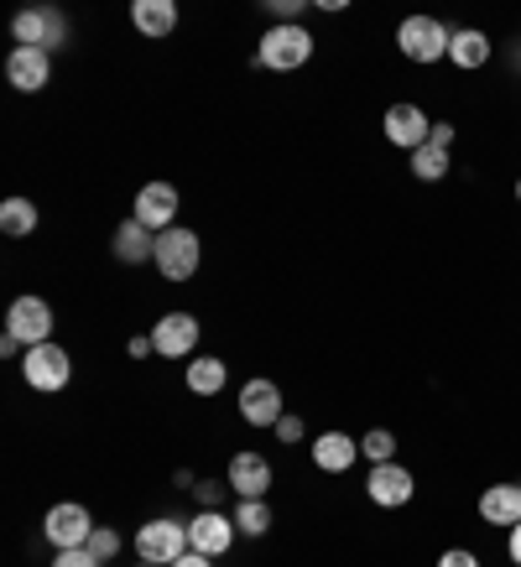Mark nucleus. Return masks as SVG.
<instances>
[{
  "label": "nucleus",
  "mask_w": 521,
  "mask_h": 567,
  "mask_svg": "<svg viewBox=\"0 0 521 567\" xmlns=\"http://www.w3.org/2000/svg\"><path fill=\"white\" fill-rule=\"evenodd\" d=\"M241 416L251 427H277L282 422V391L272 380H245L241 385Z\"/></svg>",
  "instance_id": "13"
},
{
  "label": "nucleus",
  "mask_w": 521,
  "mask_h": 567,
  "mask_svg": "<svg viewBox=\"0 0 521 567\" xmlns=\"http://www.w3.org/2000/svg\"><path fill=\"white\" fill-rule=\"evenodd\" d=\"M136 551H141V563H156V567H173L183 551H188V526L183 520H146L136 532Z\"/></svg>",
  "instance_id": "4"
},
{
  "label": "nucleus",
  "mask_w": 521,
  "mask_h": 567,
  "mask_svg": "<svg viewBox=\"0 0 521 567\" xmlns=\"http://www.w3.org/2000/svg\"><path fill=\"white\" fill-rule=\"evenodd\" d=\"M449 42H453V32L433 17H407L397 27V48L407 52L412 63H443V58H449Z\"/></svg>",
  "instance_id": "2"
},
{
  "label": "nucleus",
  "mask_w": 521,
  "mask_h": 567,
  "mask_svg": "<svg viewBox=\"0 0 521 567\" xmlns=\"http://www.w3.org/2000/svg\"><path fill=\"white\" fill-rule=\"evenodd\" d=\"M173 567H214V557H204V551H193V547H188V551H183V557H177Z\"/></svg>",
  "instance_id": "32"
},
{
  "label": "nucleus",
  "mask_w": 521,
  "mask_h": 567,
  "mask_svg": "<svg viewBox=\"0 0 521 567\" xmlns=\"http://www.w3.org/2000/svg\"><path fill=\"white\" fill-rule=\"evenodd\" d=\"M412 474H407V464H397V458H391V464H376L370 468V480H365V495L376 499V505H381V511H397V505H407V499H412Z\"/></svg>",
  "instance_id": "10"
},
{
  "label": "nucleus",
  "mask_w": 521,
  "mask_h": 567,
  "mask_svg": "<svg viewBox=\"0 0 521 567\" xmlns=\"http://www.w3.org/2000/svg\"><path fill=\"white\" fill-rule=\"evenodd\" d=\"M188 547L204 551V557H225L235 547V520L219 516V511H198L188 520Z\"/></svg>",
  "instance_id": "11"
},
{
  "label": "nucleus",
  "mask_w": 521,
  "mask_h": 567,
  "mask_svg": "<svg viewBox=\"0 0 521 567\" xmlns=\"http://www.w3.org/2000/svg\"><path fill=\"white\" fill-rule=\"evenodd\" d=\"M260 69H272V73H293L303 69L313 58V37L308 27H266V37H260Z\"/></svg>",
  "instance_id": "1"
},
{
  "label": "nucleus",
  "mask_w": 521,
  "mask_h": 567,
  "mask_svg": "<svg viewBox=\"0 0 521 567\" xmlns=\"http://www.w3.org/2000/svg\"><path fill=\"white\" fill-rule=\"evenodd\" d=\"M505 551H511V563L521 567V520H517V526H511V542H505Z\"/></svg>",
  "instance_id": "33"
},
{
  "label": "nucleus",
  "mask_w": 521,
  "mask_h": 567,
  "mask_svg": "<svg viewBox=\"0 0 521 567\" xmlns=\"http://www.w3.org/2000/svg\"><path fill=\"white\" fill-rule=\"evenodd\" d=\"M42 532H48V542L58 551L69 547H89V536H94V520H89L84 505H52L48 520H42Z\"/></svg>",
  "instance_id": "8"
},
{
  "label": "nucleus",
  "mask_w": 521,
  "mask_h": 567,
  "mask_svg": "<svg viewBox=\"0 0 521 567\" xmlns=\"http://www.w3.org/2000/svg\"><path fill=\"white\" fill-rule=\"evenodd\" d=\"M52 567H104V563L89 547H69V551H58V557H52Z\"/></svg>",
  "instance_id": "27"
},
{
  "label": "nucleus",
  "mask_w": 521,
  "mask_h": 567,
  "mask_svg": "<svg viewBox=\"0 0 521 567\" xmlns=\"http://www.w3.org/2000/svg\"><path fill=\"white\" fill-rule=\"evenodd\" d=\"M115 256L125 260V266H141V260H156V235L146 229L141 219H125L121 229H115Z\"/></svg>",
  "instance_id": "18"
},
{
  "label": "nucleus",
  "mask_w": 521,
  "mask_h": 567,
  "mask_svg": "<svg viewBox=\"0 0 521 567\" xmlns=\"http://www.w3.org/2000/svg\"><path fill=\"white\" fill-rule=\"evenodd\" d=\"M198 499H204L208 511H214V505L225 499V484H198Z\"/></svg>",
  "instance_id": "31"
},
{
  "label": "nucleus",
  "mask_w": 521,
  "mask_h": 567,
  "mask_svg": "<svg viewBox=\"0 0 521 567\" xmlns=\"http://www.w3.org/2000/svg\"><path fill=\"white\" fill-rule=\"evenodd\" d=\"M428 136H433V121H428L417 104H391V110H386V141H391V146H401V152H422Z\"/></svg>",
  "instance_id": "9"
},
{
  "label": "nucleus",
  "mask_w": 521,
  "mask_h": 567,
  "mask_svg": "<svg viewBox=\"0 0 521 567\" xmlns=\"http://www.w3.org/2000/svg\"><path fill=\"white\" fill-rule=\"evenodd\" d=\"M235 526H241L245 536H266L272 532V505H266V499H241V505H235Z\"/></svg>",
  "instance_id": "23"
},
{
  "label": "nucleus",
  "mask_w": 521,
  "mask_h": 567,
  "mask_svg": "<svg viewBox=\"0 0 521 567\" xmlns=\"http://www.w3.org/2000/svg\"><path fill=\"white\" fill-rule=\"evenodd\" d=\"M412 173L422 177V183L449 177V152H438V146H422V152H412Z\"/></svg>",
  "instance_id": "24"
},
{
  "label": "nucleus",
  "mask_w": 521,
  "mask_h": 567,
  "mask_svg": "<svg viewBox=\"0 0 521 567\" xmlns=\"http://www.w3.org/2000/svg\"><path fill=\"white\" fill-rule=\"evenodd\" d=\"M438 567H480V557H474V551H464V547H449L443 557H438Z\"/></svg>",
  "instance_id": "28"
},
{
  "label": "nucleus",
  "mask_w": 521,
  "mask_h": 567,
  "mask_svg": "<svg viewBox=\"0 0 521 567\" xmlns=\"http://www.w3.org/2000/svg\"><path fill=\"white\" fill-rule=\"evenodd\" d=\"M449 63L453 69H486L490 63V37L486 32H474V27H459L453 32V42H449Z\"/></svg>",
  "instance_id": "19"
},
{
  "label": "nucleus",
  "mask_w": 521,
  "mask_h": 567,
  "mask_svg": "<svg viewBox=\"0 0 521 567\" xmlns=\"http://www.w3.org/2000/svg\"><path fill=\"white\" fill-rule=\"evenodd\" d=\"M6 333H11V339H21L27 349L52 344V308L42 302V297H17V302H11V312H6Z\"/></svg>",
  "instance_id": "6"
},
{
  "label": "nucleus",
  "mask_w": 521,
  "mask_h": 567,
  "mask_svg": "<svg viewBox=\"0 0 521 567\" xmlns=\"http://www.w3.org/2000/svg\"><path fill=\"white\" fill-rule=\"evenodd\" d=\"M225 360H188V391L193 395H214V391H225Z\"/></svg>",
  "instance_id": "22"
},
{
  "label": "nucleus",
  "mask_w": 521,
  "mask_h": 567,
  "mask_svg": "<svg viewBox=\"0 0 521 567\" xmlns=\"http://www.w3.org/2000/svg\"><path fill=\"white\" fill-rule=\"evenodd\" d=\"M198 260H204L198 229H162V235H156V271L167 276V281L198 276Z\"/></svg>",
  "instance_id": "3"
},
{
  "label": "nucleus",
  "mask_w": 521,
  "mask_h": 567,
  "mask_svg": "<svg viewBox=\"0 0 521 567\" xmlns=\"http://www.w3.org/2000/svg\"><path fill=\"white\" fill-rule=\"evenodd\" d=\"M360 453L370 458V464H391V453H397V437H391L386 427H370V432L360 437Z\"/></svg>",
  "instance_id": "25"
},
{
  "label": "nucleus",
  "mask_w": 521,
  "mask_h": 567,
  "mask_svg": "<svg viewBox=\"0 0 521 567\" xmlns=\"http://www.w3.org/2000/svg\"><path fill=\"white\" fill-rule=\"evenodd\" d=\"M480 520L511 532V526L521 520V484H490L486 495H480Z\"/></svg>",
  "instance_id": "17"
},
{
  "label": "nucleus",
  "mask_w": 521,
  "mask_h": 567,
  "mask_svg": "<svg viewBox=\"0 0 521 567\" xmlns=\"http://www.w3.org/2000/svg\"><path fill=\"white\" fill-rule=\"evenodd\" d=\"M6 79L21 89V94H32V89H42L52 79V58L48 48H17L11 58H6Z\"/></svg>",
  "instance_id": "15"
},
{
  "label": "nucleus",
  "mask_w": 521,
  "mask_h": 567,
  "mask_svg": "<svg viewBox=\"0 0 521 567\" xmlns=\"http://www.w3.org/2000/svg\"><path fill=\"white\" fill-rule=\"evenodd\" d=\"M0 229H6L11 240H27V235L37 229V204L32 198H6V204H0Z\"/></svg>",
  "instance_id": "21"
},
{
  "label": "nucleus",
  "mask_w": 521,
  "mask_h": 567,
  "mask_svg": "<svg viewBox=\"0 0 521 567\" xmlns=\"http://www.w3.org/2000/svg\"><path fill=\"white\" fill-rule=\"evenodd\" d=\"M277 432H282V443H297V437H303V422H297V416H282Z\"/></svg>",
  "instance_id": "30"
},
{
  "label": "nucleus",
  "mask_w": 521,
  "mask_h": 567,
  "mask_svg": "<svg viewBox=\"0 0 521 567\" xmlns=\"http://www.w3.org/2000/svg\"><path fill=\"white\" fill-rule=\"evenodd\" d=\"M360 458V443L349 437V432H324V437H313V464L324 468V474H345L355 468Z\"/></svg>",
  "instance_id": "16"
},
{
  "label": "nucleus",
  "mask_w": 521,
  "mask_h": 567,
  "mask_svg": "<svg viewBox=\"0 0 521 567\" xmlns=\"http://www.w3.org/2000/svg\"><path fill=\"white\" fill-rule=\"evenodd\" d=\"M141 567H156V563H141Z\"/></svg>",
  "instance_id": "35"
},
{
  "label": "nucleus",
  "mask_w": 521,
  "mask_h": 567,
  "mask_svg": "<svg viewBox=\"0 0 521 567\" xmlns=\"http://www.w3.org/2000/svg\"><path fill=\"white\" fill-rule=\"evenodd\" d=\"M517 198H521V177H517Z\"/></svg>",
  "instance_id": "34"
},
{
  "label": "nucleus",
  "mask_w": 521,
  "mask_h": 567,
  "mask_svg": "<svg viewBox=\"0 0 521 567\" xmlns=\"http://www.w3.org/2000/svg\"><path fill=\"white\" fill-rule=\"evenodd\" d=\"M131 21H136L141 37H167L177 27V6L173 0H136V6H131Z\"/></svg>",
  "instance_id": "20"
},
{
  "label": "nucleus",
  "mask_w": 521,
  "mask_h": 567,
  "mask_svg": "<svg viewBox=\"0 0 521 567\" xmlns=\"http://www.w3.org/2000/svg\"><path fill=\"white\" fill-rule=\"evenodd\" d=\"M89 551H94L100 563H110V557H121V536L110 532V526H94V536H89Z\"/></svg>",
  "instance_id": "26"
},
{
  "label": "nucleus",
  "mask_w": 521,
  "mask_h": 567,
  "mask_svg": "<svg viewBox=\"0 0 521 567\" xmlns=\"http://www.w3.org/2000/svg\"><path fill=\"white\" fill-rule=\"evenodd\" d=\"M131 219H141L152 235L173 229V219H177V188H173V183H146V188L136 193V214H131Z\"/></svg>",
  "instance_id": "12"
},
{
  "label": "nucleus",
  "mask_w": 521,
  "mask_h": 567,
  "mask_svg": "<svg viewBox=\"0 0 521 567\" xmlns=\"http://www.w3.org/2000/svg\"><path fill=\"white\" fill-rule=\"evenodd\" d=\"M428 146L449 152V146H453V125H449V121H438V125H433V136H428Z\"/></svg>",
  "instance_id": "29"
},
{
  "label": "nucleus",
  "mask_w": 521,
  "mask_h": 567,
  "mask_svg": "<svg viewBox=\"0 0 521 567\" xmlns=\"http://www.w3.org/2000/svg\"><path fill=\"white\" fill-rule=\"evenodd\" d=\"M152 349L167 354V360H188L193 349H198V318H193V312H167V318H156Z\"/></svg>",
  "instance_id": "7"
},
{
  "label": "nucleus",
  "mask_w": 521,
  "mask_h": 567,
  "mask_svg": "<svg viewBox=\"0 0 521 567\" xmlns=\"http://www.w3.org/2000/svg\"><path fill=\"white\" fill-rule=\"evenodd\" d=\"M21 375H27V385L32 391H63L73 375V360H69V349H58V344H37L21 354Z\"/></svg>",
  "instance_id": "5"
},
{
  "label": "nucleus",
  "mask_w": 521,
  "mask_h": 567,
  "mask_svg": "<svg viewBox=\"0 0 521 567\" xmlns=\"http://www.w3.org/2000/svg\"><path fill=\"white\" fill-rule=\"evenodd\" d=\"M225 484L235 489V499H260L266 489H272V464H266L260 453H235Z\"/></svg>",
  "instance_id": "14"
}]
</instances>
